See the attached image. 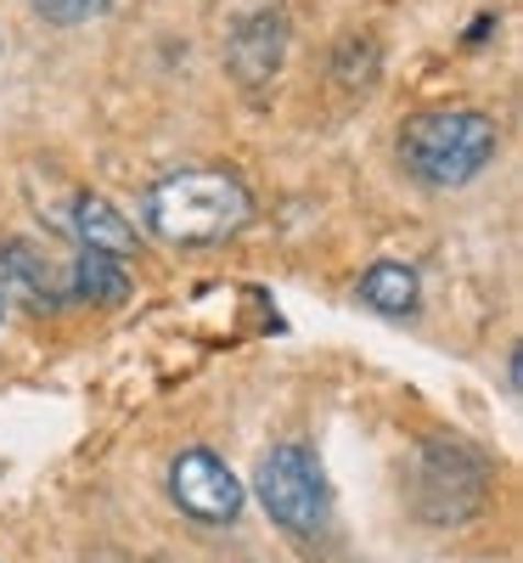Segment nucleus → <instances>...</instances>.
<instances>
[{"label":"nucleus","mask_w":523,"mask_h":563,"mask_svg":"<svg viewBox=\"0 0 523 563\" xmlns=\"http://www.w3.org/2000/svg\"><path fill=\"white\" fill-rule=\"evenodd\" d=\"M147 231L175 249H209L225 243L231 231H243L254 203H248V186L225 175V169H169L164 180L147 186Z\"/></svg>","instance_id":"1"},{"label":"nucleus","mask_w":523,"mask_h":563,"mask_svg":"<svg viewBox=\"0 0 523 563\" xmlns=\"http://www.w3.org/2000/svg\"><path fill=\"white\" fill-rule=\"evenodd\" d=\"M501 153V130L479 108H427L411 113L400 130V164L411 180L434 186V192H456V186L479 180Z\"/></svg>","instance_id":"2"},{"label":"nucleus","mask_w":523,"mask_h":563,"mask_svg":"<svg viewBox=\"0 0 523 563\" xmlns=\"http://www.w3.org/2000/svg\"><path fill=\"white\" fill-rule=\"evenodd\" d=\"M254 485H259L265 512H270V519H276L281 530H288V536L310 541V536H321V530H326L332 490H326V474H321V462H315V451H310V445H299V440L270 445V451L259 456Z\"/></svg>","instance_id":"3"},{"label":"nucleus","mask_w":523,"mask_h":563,"mask_svg":"<svg viewBox=\"0 0 523 563\" xmlns=\"http://www.w3.org/2000/svg\"><path fill=\"white\" fill-rule=\"evenodd\" d=\"M490 490V462L467 440H427L416 467V512L427 525H461Z\"/></svg>","instance_id":"4"},{"label":"nucleus","mask_w":523,"mask_h":563,"mask_svg":"<svg viewBox=\"0 0 523 563\" xmlns=\"http://www.w3.org/2000/svg\"><path fill=\"white\" fill-rule=\"evenodd\" d=\"M169 496L198 525H236V512H243V479L203 445L180 451L169 462Z\"/></svg>","instance_id":"5"},{"label":"nucleus","mask_w":523,"mask_h":563,"mask_svg":"<svg viewBox=\"0 0 523 563\" xmlns=\"http://www.w3.org/2000/svg\"><path fill=\"white\" fill-rule=\"evenodd\" d=\"M281 57H288V12L281 7L248 12L225 40V68H231V79L243 90H265L276 79Z\"/></svg>","instance_id":"6"},{"label":"nucleus","mask_w":523,"mask_h":563,"mask_svg":"<svg viewBox=\"0 0 523 563\" xmlns=\"http://www.w3.org/2000/svg\"><path fill=\"white\" fill-rule=\"evenodd\" d=\"M0 294L29 305V310H40V316L63 310V282L52 276V265L40 260V249L23 243V238H12L7 249H0Z\"/></svg>","instance_id":"7"},{"label":"nucleus","mask_w":523,"mask_h":563,"mask_svg":"<svg viewBox=\"0 0 523 563\" xmlns=\"http://www.w3.org/2000/svg\"><path fill=\"white\" fill-rule=\"evenodd\" d=\"M68 231L79 238V249H102L113 260H135V225L97 192H79L74 198V214H68Z\"/></svg>","instance_id":"8"},{"label":"nucleus","mask_w":523,"mask_h":563,"mask_svg":"<svg viewBox=\"0 0 523 563\" xmlns=\"http://www.w3.org/2000/svg\"><path fill=\"white\" fill-rule=\"evenodd\" d=\"M63 299H79V305H124L130 299V271L124 260L102 254V249H79L68 276H63Z\"/></svg>","instance_id":"9"},{"label":"nucleus","mask_w":523,"mask_h":563,"mask_svg":"<svg viewBox=\"0 0 523 563\" xmlns=\"http://www.w3.org/2000/svg\"><path fill=\"white\" fill-rule=\"evenodd\" d=\"M360 305H371L377 316H411L416 310V299H422V282H416V271L405 265V260H377V265H366V276H360Z\"/></svg>","instance_id":"10"},{"label":"nucleus","mask_w":523,"mask_h":563,"mask_svg":"<svg viewBox=\"0 0 523 563\" xmlns=\"http://www.w3.org/2000/svg\"><path fill=\"white\" fill-rule=\"evenodd\" d=\"M29 7L45 18V23H57V29H74V23H90V18H102L113 0H29Z\"/></svg>","instance_id":"11"},{"label":"nucleus","mask_w":523,"mask_h":563,"mask_svg":"<svg viewBox=\"0 0 523 563\" xmlns=\"http://www.w3.org/2000/svg\"><path fill=\"white\" fill-rule=\"evenodd\" d=\"M0 316H7V294H0Z\"/></svg>","instance_id":"12"}]
</instances>
